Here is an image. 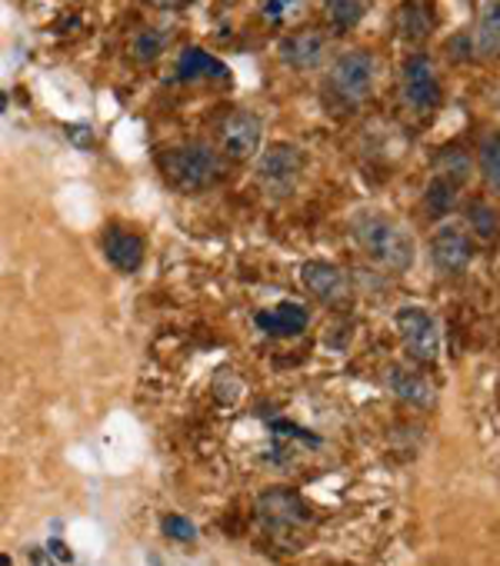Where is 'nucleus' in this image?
<instances>
[{
    "mask_svg": "<svg viewBox=\"0 0 500 566\" xmlns=\"http://www.w3.org/2000/svg\"><path fill=\"white\" fill-rule=\"evenodd\" d=\"M390 390L400 397V400H410V403H430L434 400V387L420 377V374H410V370H390L387 377Z\"/></svg>",
    "mask_w": 500,
    "mask_h": 566,
    "instance_id": "obj_18",
    "label": "nucleus"
},
{
    "mask_svg": "<svg viewBox=\"0 0 500 566\" xmlns=\"http://www.w3.org/2000/svg\"><path fill=\"white\" fill-rule=\"evenodd\" d=\"M104 253L121 273H137L144 263V240L124 227H111L104 233Z\"/></svg>",
    "mask_w": 500,
    "mask_h": 566,
    "instance_id": "obj_13",
    "label": "nucleus"
},
{
    "mask_svg": "<svg viewBox=\"0 0 500 566\" xmlns=\"http://www.w3.org/2000/svg\"><path fill=\"white\" fill-rule=\"evenodd\" d=\"M278 54L291 71H301V74L317 71L327 57V34L321 28H301L281 41Z\"/></svg>",
    "mask_w": 500,
    "mask_h": 566,
    "instance_id": "obj_9",
    "label": "nucleus"
},
{
    "mask_svg": "<svg viewBox=\"0 0 500 566\" xmlns=\"http://www.w3.org/2000/svg\"><path fill=\"white\" fill-rule=\"evenodd\" d=\"M308 4V0H268L264 4V18L271 21V24H284L291 14H298L301 8Z\"/></svg>",
    "mask_w": 500,
    "mask_h": 566,
    "instance_id": "obj_24",
    "label": "nucleus"
},
{
    "mask_svg": "<svg viewBox=\"0 0 500 566\" xmlns=\"http://www.w3.org/2000/svg\"><path fill=\"white\" fill-rule=\"evenodd\" d=\"M304 150L294 144H268L258 157L254 177L261 184V190H268L271 197H288L298 190L301 174H304Z\"/></svg>",
    "mask_w": 500,
    "mask_h": 566,
    "instance_id": "obj_4",
    "label": "nucleus"
},
{
    "mask_svg": "<svg viewBox=\"0 0 500 566\" xmlns=\"http://www.w3.org/2000/svg\"><path fill=\"white\" fill-rule=\"evenodd\" d=\"M0 566H8V559H0Z\"/></svg>",
    "mask_w": 500,
    "mask_h": 566,
    "instance_id": "obj_30",
    "label": "nucleus"
},
{
    "mask_svg": "<svg viewBox=\"0 0 500 566\" xmlns=\"http://www.w3.org/2000/svg\"><path fill=\"white\" fill-rule=\"evenodd\" d=\"M164 41H167V34L164 31H140L137 38H134V44H131V54L137 57V61H154L160 51H164Z\"/></svg>",
    "mask_w": 500,
    "mask_h": 566,
    "instance_id": "obj_23",
    "label": "nucleus"
},
{
    "mask_svg": "<svg viewBox=\"0 0 500 566\" xmlns=\"http://www.w3.org/2000/svg\"><path fill=\"white\" fill-rule=\"evenodd\" d=\"M467 220L477 227L480 240H497V233H500V213H497L490 203H483V200H470V207H467Z\"/></svg>",
    "mask_w": 500,
    "mask_h": 566,
    "instance_id": "obj_22",
    "label": "nucleus"
},
{
    "mask_svg": "<svg viewBox=\"0 0 500 566\" xmlns=\"http://www.w3.org/2000/svg\"><path fill=\"white\" fill-rule=\"evenodd\" d=\"M394 327H397V334H400L410 357H417L424 364L437 360V354H440V327H437V321H434V314L427 307H400L397 317H394Z\"/></svg>",
    "mask_w": 500,
    "mask_h": 566,
    "instance_id": "obj_5",
    "label": "nucleus"
},
{
    "mask_svg": "<svg viewBox=\"0 0 500 566\" xmlns=\"http://www.w3.org/2000/svg\"><path fill=\"white\" fill-rule=\"evenodd\" d=\"M434 174L450 180V184H457V187H463L470 180V157L463 150H444L434 160Z\"/></svg>",
    "mask_w": 500,
    "mask_h": 566,
    "instance_id": "obj_21",
    "label": "nucleus"
},
{
    "mask_svg": "<svg viewBox=\"0 0 500 566\" xmlns=\"http://www.w3.org/2000/svg\"><path fill=\"white\" fill-rule=\"evenodd\" d=\"M324 14H327V24L337 34H347V31H354L364 21L367 0H324Z\"/></svg>",
    "mask_w": 500,
    "mask_h": 566,
    "instance_id": "obj_17",
    "label": "nucleus"
},
{
    "mask_svg": "<svg viewBox=\"0 0 500 566\" xmlns=\"http://www.w3.org/2000/svg\"><path fill=\"white\" fill-rule=\"evenodd\" d=\"M51 556H58L61 563H71V559H74V556L67 553V546H64L61 539H51Z\"/></svg>",
    "mask_w": 500,
    "mask_h": 566,
    "instance_id": "obj_28",
    "label": "nucleus"
},
{
    "mask_svg": "<svg viewBox=\"0 0 500 566\" xmlns=\"http://www.w3.org/2000/svg\"><path fill=\"white\" fill-rule=\"evenodd\" d=\"M180 81H227V64L200 48H184L177 57Z\"/></svg>",
    "mask_w": 500,
    "mask_h": 566,
    "instance_id": "obj_15",
    "label": "nucleus"
},
{
    "mask_svg": "<svg viewBox=\"0 0 500 566\" xmlns=\"http://www.w3.org/2000/svg\"><path fill=\"white\" fill-rule=\"evenodd\" d=\"M164 533L170 536V539H180V543H187V539H194L197 536V530H194V523L187 520V516H177V513H170V516H164Z\"/></svg>",
    "mask_w": 500,
    "mask_h": 566,
    "instance_id": "obj_25",
    "label": "nucleus"
},
{
    "mask_svg": "<svg viewBox=\"0 0 500 566\" xmlns=\"http://www.w3.org/2000/svg\"><path fill=\"white\" fill-rule=\"evenodd\" d=\"M374 57L367 51H344L327 67V91L344 107H357L374 94Z\"/></svg>",
    "mask_w": 500,
    "mask_h": 566,
    "instance_id": "obj_3",
    "label": "nucleus"
},
{
    "mask_svg": "<svg viewBox=\"0 0 500 566\" xmlns=\"http://www.w3.org/2000/svg\"><path fill=\"white\" fill-rule=\"evenodd\" d=\"M301 283L308 287L311 297H317L321 304H344L351 297V280L337 263L327 260H311L301 270Z\"/></svg>",
    "mask_w": 500,
    "mask_h": 566,
    "instance_id": "obj_10",
    "label": "nucleus"
},
{
    "mask_svg": "<svg viewBox=\"0 0 500 566\" xmlns=\"http://www.w3.org/2000/svg\"><path fill=\"white\" fill-rule=\"evenodd\" d=\"M150 4H157V8H164V11H177V8L190 4V0H150Z\"/></svg>",
    "mask_w": 500,
    "mask_h": 566,
    "instance_id": "obj_29",
    "label": "nucleus"
},
{
    "mask_svg": "<svg viewBox=\"0 0 500 566\" xmlns=\"http://www.w3.org/2000/svg\"><path fill=\"white\" fill-rule=\"evenodd\" d=\"M157 167L164 180L180 190V193H197L207 190L210 184L220 180V160L210 147L190 144V147H170L157 157Z\"/></svg>",
    "mask_w": 500,
    "mask_h": 566,
    "instance_id": "obj_2",
    "label": "nucleus"
},
{
    "mask_svg": "<svg viewBox=\"0 0 500 566\" xmlns=\"http://www.w3.org/2000/svg\"><path fill=\"white\" fill-rule=\"evenodd\" d=\"M400 84H404V97L417 114H430L440 107L444 101V87L440 77L434 71V61L427 54H410L400 67Z\"/></svg>",
    "mask_w": 500,
    "mask_h": 566,
    "instance_id": "obj_6",
    "label": "nucleus"
},
{
    "mask_svg": "<svg viewBox=\"0 0 500 566\" xmlns=\"http://www.w3.org/2000/svg\"><path fill=\"white\" fill-rule=\"evenodd\" d=\"M430 256L440 273H463L473 260V243L470 233L457 223H440L430 237Z\"/></svg>",
    "mask_w": 500,
    "mask_h": 566,
    "instance_id": "obj_8",
    "label": "nucleus"
},
{
    "mask_svg": "<svg viewBox=\"0 0 500 566\" xmlns=\"http://www.w3.org/2000/svg\"><path fill=\"white\" fill-rule=\"evenodd\" d=\"M457 184H450V180H444V177H430V184H427V193H424V207H427V213L430 217H447L450 210H454V203H457Z\"/></svg>",
    "mask_w": 500,
    "mask_h": 566,
    "instance_id": "obj_19",
    "label": "nucleus"
},
{
    "mask_svg": "<svg viewBox=\"0 0 500 566\" xmlns=\"http://www.w3.org/2000/svg\"><path fill=\"white\" fill-rule=\"evenodd\" d=\"M261 137H264L261 117L250 111H230L217 127V144L230 160H250L261 150Z\"/></svg>",
    "mask_w": 500,
    "mask_h": 566,
    "instance_id": "obj_7",
    "label": "nucleus"
},
{
    "mask_svg": "<svg viewBox=\"0 0 500 566\" xmlns=\"http://www.w3.org/2000/svg\"><path fill=\"white\" fill-rule=\"evenodd\" d=\"M67 137H71L77 147H91V144H94V134H91V127H87V124H84V127L71 124V127H67Z\"/></svg>",
    "mask_w": 500,
    "mask_h": 566,
    "instance_id": "obj_26",
    "label": "nucleus"
},
{
    "mask_svg": "<svg viewBox=\"0 0 500 566\" xmlns=\"http://www.w3.org/2000/svg\"><path fill=\"white\" fill-rule=\"evenodd\" d=\"M477 164H480L483 184H487L493 193H500V130H493V134H487V137L480 140V157H477Z\"/></svg>",
    "mask_w": 500,
    "mask_h": 566,
    "instance_id": "obj_20",
    "label": "nucleus"
},
{
    "mask_svg": "<svg viewBox=\"0 0 500 566\" xmlns=\"http://www.w3.org/2000/svg\"><path fill=\"white\" fill-rule=\"evenodd\" d=\"M467 41L473 57H500V0H473V31Z\"/></svg>",
    "mask_w": 500,
    "mask_h": 566,
    "instance_id": "obj_11",
    "label": "nucleus"
},
{
    "mask_svg": "<svg viewBox=\"0 0 500 566\" xmlns=\"http://www.w3.org/2000/svg\"><path fill=\"white\" fill-rule=\"evenodd\" d=\"M351 233L357 240V247L384 270H394V273H407L414 266V256H417V243L410 237V230L404 223H397L394 217L387 213H374V210H364L351 220Z\"/></svg>",
    "mask_w": 500,
    "mask_h": 566,
    "instance_id": "obj_1",
    "label": "nucleus"
},
{
    "mask_svg": "<svg viewBox=\"0 0 500 566\" xmlns=\"http://www.w3.org/2000/svg\"><path fill=\"white\" fill-rule=\"evenodd\" d=\"M258 327L264 331V334H271V337H298L308 324H311V314H308V307H301V304H281V307H274V311H261L258 317Z\"/></svg>",
    "mask_w": 500,
    "mask_h": 566,
    "instance_id": "obj_14",
    "label": "nucleus"
},
{
    "mask_svg": "<svg viewBox=\"0 0 500 566\" xmlns=\"http://www.w3.org/2000/svg\"><path fill=\"white\" fill-rule=\"evenodd\" d=\"M430 11H427V4L424 0H404V4L397 8V31H400V38H407V41H424L427 34H430Z\"/></svg>",
    "mask_w": 500,
    "mask_h": 566,
    "instance_id": "obj_16",
    "label": "nucleus"
},
{
    "mask_svg": "<svg viewBox=\"0 0 500 566\" xmlns=\"http://www.w3.org/2000/svg\"><path fill=\"white\" fill-rule=\"evenodd\" d=\"M258 510H261L264 526H271V530H294V526L311 520L304 500L294 490H268V493H261Z\"/></svg>",
    "mask_w": 500,
    "mask_h": 566,
    "instance_id": "obj_12",
    "label": "nucleus"
},
{
    "mask_svg": "<svg viewBox=\"0 0 500 566\" xmlns=\"http://www.w3.org/2000/svg\"><path fill=\"white\" fill-rule=\"evenodd\" d=\"M31 563H34V566H58L54 556H51L48 549H31Z\"/></svg>",
    "mask_w": 500,
    "mask_h": 566,
    "instance_id": "obj_27",
    "label": "nucleus"
}]
</instances>
